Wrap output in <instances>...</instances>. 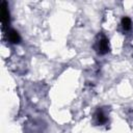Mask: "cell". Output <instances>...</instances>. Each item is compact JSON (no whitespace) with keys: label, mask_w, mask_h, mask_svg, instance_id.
Segmentation results:
<instances>
[{"label":"cell","mask_w":133,"mask_h":133,"mask_svg":"<svg viewBox=\"0 0 133 133\" xmlns=\"http://www.w3.org/2000/svg\"><path fill=\"white\" fill-rule=\"evenodd\" d=\"M96 49L97 51L100 53V54H105L108 52V41L105 38V37H102L100 38L97 43H96Z\"/></svg>","instance_id":"obj_1"},{"label":"cell","mask_w":133,"mask_h":133,"mask_svg":"<svg viewBox=\"0 0 133 133\" xmlns=\"http://www.w3.org/2000/svg\"><path fill=\"white\" fill-rule=\"evenodd\" d=\"M8 39H9L11 43H14V44L19 43V42H20V35H19V33H18L17 31L11 30V31H9V33H8Z\"/></svg>","instance_id":"obj_2"},{"label":"cell","mask_w":133,"mask_h":133,"mask_svg":"<svg viewBox=\"0 0 133 133\" xmlns=\"http://www.w3.org/2000/svg\"><path fill=\"white\" fill-rule=\"evenodd\" d=\"M131 24L132 23H131V20L129 18H124L122 20V26H123V28L125 30H129L131 28Z\"/></svg>","instance_id":"obj_3"},{"label":"cell","mask_w":133,"mask_h":133,"mask_svg":"<svg viewBox=\"0 0 133 133\" xmlns=\"http://www.w3.org/2000/svg\"><path fill=\"white\" fill-rule=\"evenodd\" d=\"M97 118H98V121H99V123L100 124H103V123H105L106 122V117H105V115L103 114V112H98V114H97Z\"/></svg>","instance_id":"obj_4"}]
</instances>
